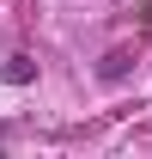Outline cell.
Wrapping results in <instances>:
<instances>
[{"mask_svg":"<svg viewBox=\"0 0 152 159\" xmlns=\"http://www.w3.org/2000/svg\"><path fill=\"white\" fill-rule=\"evenodd\" d=\"M128 74V49H110V55H103V80H122Z\"/></svg>","mask_w":152,"mask_h":159,"instance_id":"1","label":"cell"}]
</instances>
